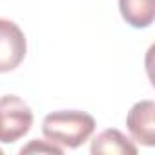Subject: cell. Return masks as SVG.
<instances>
[{
    "label": "cell",
    "instance_id": "277c9868",
    "mask_svg": "<svg viewBox=\"0 0 155 155\" xmlns=\"http://www.w3.org/2000/svg\"><path fill=\"white\" fill-rule=\"evenodd\" d=\"M126 126L137 142L144 146H153L155 144V102L140 101L133 104V108L128 111Z\"/></svg>",
    "mask_w": 155,
    "mask_h": 155
},
{
    "label": "cell",
    "instance_id": "6da1fadb",
    "mask_svg": "<svg viewBox=\"0 0 155 155\" xmlns=\"http://www.w3.org/2000/svg\"><path fill=\"white\" fill-rule=\"evenodd\" d=\"M95 131V119L79 110L53 111L44 117L42 133L48 142L62 148H79Z\"/></svg>",
    "mask_w": 155,
    "mask_h": 155
},
{
    "label": "cell",
    "instance_id": "8992f818",
    "mask_svg": "<svg viewBox=\"0 0 155 155\" xmlns=\"http://www.w3.org/2000/svg\"><path fill=\"white\" fill-rule=\"evenodd\" d=\"M91 153H119V155H135L137 146L119 130H104L91 142Z\"/></svg>",
    "mask_w": 155,
    "mask_h": 155
},
{
    "label": "cell",
    "instance_id": "5b68a950",
    "mask_svg": "<svg viewBox=\"0 0 155 155\" xmlns=\"http://www.w3.org/2000/svg\"><path fill=\"white\" fill-rule=\"evenodd\" d=\"M119 9L131 28H148L155 18V0H119Z\"/></svg>",
    "mask_w": 155,
    "mask_h": 155
},
{
    "label": "cell",
    "instance_id": "52a82bcc",
    "mask_svg": "<svg viewBox=\"0 0 155 155\" xmlns=\"http://www.w3.org/2000/svg\"><path fill=\"white\" fill-rule=\"evenodd\" d=\"M31 151H46V153H55V155H60L62 153V148L60 146H55V144H42V142H38V140H31V144H28V146H24L22 150H20V153L24 155V153H31Z\"/></svg>",
    "mask_w": 155,
    "mask_h": 155
},
{
    "label": "cell",
    "instance_id": "ba28073f",
    "mask_svg": "<svg viewBox=\"0 0 155 155\" xmlns=\"http://www.w3.org/2000/svg\"><path fill=\"white\" fill-rule=\"evenodd\" d=\"M0 155H2V150H0Z\"/></svg>",
    "mask_w": 155,
    "mask_h": 155
},
{
    "label": "cell",
    "instance_id": "7a4b0ae2",
    "mask_svg": "<svg viewBox=\"0 0 155 155\" xmlns=\"http://www.w3.org/2000/svg\"><path fill=\"white\" fill-rule=\"evenodd\" d=\"M33 126L31 108L17 95L0 97V142L11 144L22 139Z\"/></svg>",
    "mask_w": 155,
    "mask_h": 155
},
{
    "label": "cell",
    "instance_id": "3957f363",
    "mask_svg": "<svg viewBox=\"0 0 155 155\" xmlns=\"http://www.w3.org/2000/svg\"><path fill=\"white\" fill-rule=\"evenodd\" d=\"M28 42L24 31L11 20L0 18V73L18 68L26 57Z\"/></svg>",
    "mask_w": 155,
    "mask_h": 155
}]
</instances>
